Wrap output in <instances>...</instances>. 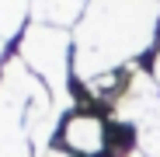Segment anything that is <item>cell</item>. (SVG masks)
<instances>
[{"mask_svg":"<svg viewBox=\"0 0 160 157\" xmlns=\"http://www.w3.org/2000/svg\"><path fill=\"white\" fill-rule=\"evenodd\" d=\"M63 143L70 154L80 157H98L101 150H108V136H104V126L94 115V108L87 105L84 112H77L63 122Z\"/></svg>","mask_w":160,"mask_h":157,"instance_id":"cell-1","label":"cell"}]
</instances>
